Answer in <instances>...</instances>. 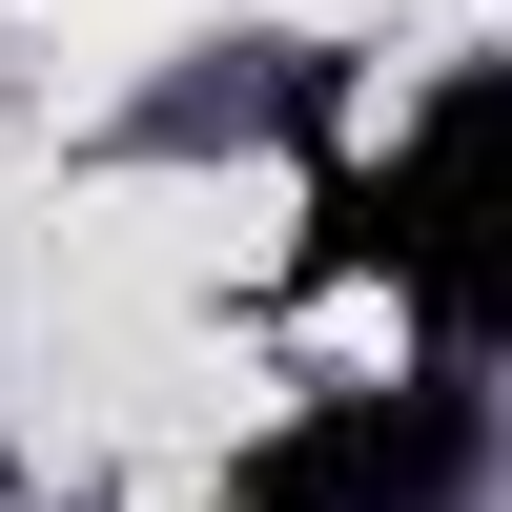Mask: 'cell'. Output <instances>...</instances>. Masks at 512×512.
I'll return each mask as SVG.
<instances>
[{"instance_id":"6da1fadb","label":"cell","mask_w":512,"mask_h":512,"mask_svg":"<svg viewBox=\"0 0 512 512\" xmlns=\"http://www.w3.org/2000/svg\"><path fill=\"white\" fill-rule=\"evenodd\" d=\"M328 267H390L410 308H451V328L512 349V62H472L390 164L328 185Z\"/></svg>"},{"instance_id":"7a4b0ae2","label":"cell","mask_w":512,"mask_h":512,"mask_svg":"<svg viewBox=\"0 0 512 512\" xmlns=\"http://www.w3.org/2000/svg\"><path fill=\"white\" fill-rule=\"evenodd\" d=\"M451 472H472V390H349L246 451V512H431Z\"/></svg>"}]
</instances>
